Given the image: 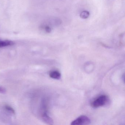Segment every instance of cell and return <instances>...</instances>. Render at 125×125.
<instances>
[{
  "label": "cell",
  "instance_id": "obj_9",
  "mask_svg": "<svg viewBox=\"0 0 125 125\" xmlns=\"http://www.w3.org/2000/svg\"><path fill=\"white\" fill-rule=\"evenodd\" d=\"M6 92V90L3 86H0V93L5 94Z\"/></svg>",
  "mask_w": 125,
  "mask_h": 125
},
{
  "label": "cell",
  "instance_id": "obj_2",
  "mask_svg": "<svg viewBox=\"0 0 125 125\" xmlns=\"http://www.w3.org/2000/svg\"><path fill=\"white\" fill-rule=\"evenodd\" d=\"M91 123L90 118L85 115H81L74 120L71 124L72 125H84L89 124Z\"/></svg>",
  "mask_w": 125,
  "mask_h": 125
},
{
  "label": "cell",
  "instance_id": "obj_1",
  "mask_svg": "<svg viewBox=\"0 0 125 125\" xmlns=\"http://www.w3.org/2000/svg\"><path fill=\"white\" fill-rule=\"evenodd\" d=\"M108 100V98L106 95H101L91 102V106L94 108H97L104 106L107 103Z\"/></svg>",
  "mask_w": 125,
  "mask_h": 125
},
{
  "label": "cell",
  "instance_id": "obj_5",
  "mask_svg": "<svg viewBox=\"0 0 125 125\" xmlns=\"http://www.w3.org/2000/svg\"><path fill=\"white\" fill-rule=\"evenodd\" d=\"M49 76L51 78L59 80L61 77L60 73L57 71H54L51 72L49 74Z\"/></svg>",
  "mask_w": 125,
  "mask_h": 125
},
{
  "label": "cell",
  "instance_id": "obj_6",
  "mask_svg": "<svg viewBox=\"0 0 125 125\" xmlns=\"http://www.w3.org/2000/svg\"><path fill=\"white\" fill-rule=\"evenodd\" d=\"M50 21V24L53 26H59L62 23V21L60 19L58 18H52Z\"/></svg>",
  "mask_w": 125,
  "mask_h": 125
},
{
  "label": "cell",
  "instance_id": "obj_4",
  "mask_svg": "<svg viewBox=\"0 0 125 125\" xmlns=\"http://www.w3.org/2000/svg\"><path fill=\"white\" fill-rule=\"evenodd\" d=\"M13 42L9 40H2L0 39V47H5L12 46L14 44Z\"/></svg>",
  "mask_w": 125,
  "mask_h": 125
},
{
  "label": "cell",
  "instance_id": "obj_7",
  "mask_svg": "<svg viewBox=\"0 0 125 125\" xmlns=\"http://www.w3.org/2000/svg\"><path fill=\"white\" fill-rule=\"evenodd\" d=\"M90 13L87 11H83L80 14V17L83 19H87L90 16Z\"/></svg>",
  "mask_w": 125,
  "mask_h": 125
},
{
  "label": "cell",
  "instance_id": "obj_8",
  "mask_svg": "<svg viewBox=\"0 0 125 125\" xmlns=\"http://www.w3.org/2000/svg\"><path fill=\"white\" fill-rule=\"evenodd\" d=\"M5 108L6 110H7L11 114H14V115L15 114V110L11 107L10 106L6 105V106H5Z\"/></svg>",
  "mask_w": 125,
  "mask_h": 125
},
{
  "label": "cell",
  "instance_id": "obj_3",
  "mask_svg": "<svg viewBox=\"0 0 125 125\" xmlns=\"http://www.w3.org/2000/svg\"><path fill=\"white\" fill-rule=\"evenodd\" d=\"M42 119L44 122L49 125H52L53 121L52 119L49 117L46 112H44L42 115Z\"/></svg>",
  "mask_w": 125,
  "mask_h": 125
}]
</instances>
